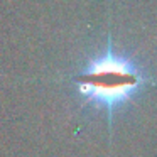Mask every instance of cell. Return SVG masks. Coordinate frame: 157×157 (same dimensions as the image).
<instances>
[{
    "mask_svg": "<svg viewBox=\"0 0 157 157\" xmlns=\"http://www.w3.org/2000/svg\"><path fill=\"white\" fill-rule=\"evenodd\" d=\"M145 75L128 58L113 51L108 41L106 51L93 58L81 73L73 78L76 93L85 105L105 108L108 123L118 106L127 103L145 83Z\"/></svg>",
    "mask_w": 157,
    "mask_h": 157,
    "instance_id": "obj_1",
    "label": "cell"
}]
</instances>
